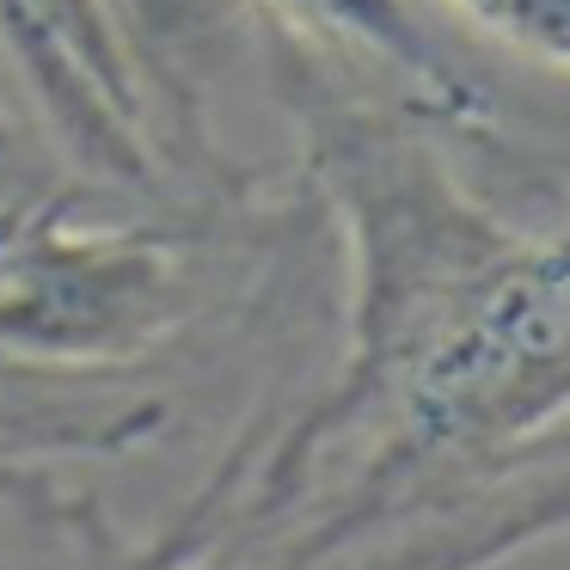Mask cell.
<instances>
[{"instance_id":"8992f818","label":"cell","mask_w":570,"mask_h":570,"mask_svg":"<svg viewBox=\"0 0 570 570\" xmlns=\"http://www.w3.org/2000/svg\"><path fill=\"white\" fill-rule=\"evenodd\" d=\"M19 148V136H13V124H0V160H7V154Z\"/></svg>"},{"instance_id":"3957f363","label":"cell","mask_w":570,"mask_h":570,"mask_svg":"<svg viewBox=\"0 0 570 570\" xmlns=\"http://www.w3.org/2000/svg\"><path fill=\"white\" fill-rule=\"evenodd\" d=\"M0 50L50 141L105 185H148L154 141L111 0H0Z\"/></svg>"},{"instance_id":"277c9868","label":"cell","mask_w":570,"mask_h":570,"mask_svg":"<svg viewBox=\"0 0 570 570\" xmlns=\"http://www.w3.org/2000/svg\"><path fill=\"white\" fill-rule=\"evenodd\" d=\"M264 7H283L288 19L325 31V38H344V43H362V50L386 56V62L405 68L411 80H423L430 99L466 105V87H460L454 68L435 56L423 19L411 13V0H264Z\"/></svg>"},{"instance_id":"7a4b0ae2","label":"cell","mask_w":570,"mask_h":570,"mask_svg":"<svg viewBox=\"0 0 570 570\" xmlns=\"http://www.w3.org/2000/svg\"><path fill=\"white\" fill-rule=\"evenodd\" d=\"M185 313V252L148 227H80L56 209L0 215V350L124 362Z\"/></svg>"},{"instance_id":"6da1fadb","label":"cell","mask_w":570,"mask_h":570,"mask_svg":"<svg viewBox=\"0 0 570 570\" xmlns=\"http://www.w3.org/2000/svg\"><path fill=\"white\" fill-rule=\"evenodd\" d=\"M332 197L356 246V320L350 356L332 399L307 411L288 448L271 460L264 497H283L307 454L356 423L362 411L393 405V393L472 320L503 271L533 246L528 234L484 215L442 166L411 141L350 136L332 148Z\"/></svg>"},{"instance_id":"5b68a950","label":"cell","mask_w":570,"mask_h":570,"mask_svg":"<svg viewBox=\"0 0 570 570\" xmlns=\"http://www.w3.org/2000/svg\"><path fill=\"white\" fill-rule=\"evenodd\" d=\"M460 13H472L479 26H491L497 38H509L515 50L540 56L546 68H564L570 50V0H454Z\"/></svg>"}]
</instances>
